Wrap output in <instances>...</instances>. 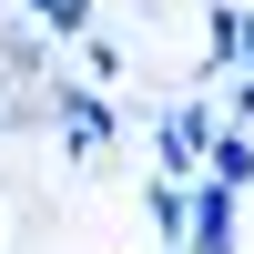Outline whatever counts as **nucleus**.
Here are the masks:
<instances>
[{"label": "nucleus", "mask_w": 254, "mask_h": 254, "mask_svg": "<svg viewBox=\"0 0 254 254\" xmlns=\"http://www.w3.org/2000/svg\"><path fill=\"white\" fill-rule=\"evenodd\" d=\"M0 10H31L51 41H92V0H0Z\"/></svg>", "instance_id": "6e6552de"}, {"label": "nucleus", "mask_w": 254, "mask_h": 254, "mask_svg": "<svg viewBox=\"0 0 254 254\" xmlns=\"http://www.w3.org/2000/svg\"><path fill=\"white\" fill-rule=\"evenodd\" d=\"M224 132H244V142H254V71L224 81Z\"/></svg>", "instance_id": "9d476101"}, {"label": "nucleus", "mask_w": 254, "mask_h": 254, "mask_svg": "<svg viewBox=\"0 0 254 254\" xmlns=\"http://www.w3.org/2000/svg\"><path fill=\"white\" fill-rule=\"evenodd\" d=\"M142 224H153V244L163 254H183V244H193V183H142Z\"/></svg>", "instance_id": "39448f33"}, {"label": "nucleus", "mask_w": 254, "mask_h": 254, "mask_svg": "<svg viewBox=\"0 0 254 254\" xmlns=\"http://www.w3.org/2000/svg\"><path fill=\"white\" fill-rule=\"evenodd\" d=\"M122 61H132V41H112V31H92V41H81V71H92V92H102V81H122Z\"/></svg>", "instance_id": "1a4fd4ad"}, {"label": "nucleus", "mask_w": 254, "mask_h": 254, "mask_svg": "<svg viewBox=\"0 0 254 254\" xmlns=\"http://www.w3.org/2000/svg\"><path fill=\"white\" fill-rule=\"evenodd\" d=\"M214 132H224V102H214V92L163 102V122H153V173H163V183H203V153H214Z\"/></svg>", "instance_id": "f257e3e1"}, {"label": "nucleus", "mask_w": 254, "mask_h": 254, "mask_svg": "<svg viewBox=\"0 0 254 254\" xmlns=\"http://www.w3.org/2000/svg\"><path fill=\"white\" fill-rule=\"evenodd\" d=\"M51 132V81H0V142Z\"/></svg>", "instance_id": "423d86ee"}, {"label": "nucleus", "mask_w": 254, "mask_h": 254, "mask_svg": "<svg viewBox=\"0 0 254 254\" xmlns=\"http://www.w3.org/2000/svg\"><path fill=\"white\" fill-rule=\"evenodd\" d=\"M0 81H51V31L31 10H0Z\"/></svg>", "instance_id": "7ed1b4c3"}, {"label": "nucleus", "mask_w": 254, "mask_h": 254, "mask_svg": "<svg viewBox=\"0 0 254 254\" xmlns=\"http://www.w3.org/2000/svg\"><path fill=\"white\" fill-rule=\"evenodd\" d=\"M51 142L71 163H102L122 142V112H112V92H92V81H71V71H51Z\"/></svg>", "instance_id": "f03ea898"}, {"label": "nucleus", "mask_w": 254, "mask_h": 254, "mask_svg": "<svg viewBox=\"0 0 254 254\" xmlns=\"http://www.w3.org/2000/svg\"><path fill=\"white\" fill-rule=\"evenodd\" d=\"M203 183L244 203V183H254V142H244V132H214V153H203Z\"/></svg>", "instance_id": "0eeeda50"}, {"label": "nucleus", "mask_w": 254, "mask_h": 254, "mask_svg": "<svg viewBox=\"0 0 254 254\" xmlns=\"http://www.w3.org/2000/svg\"><path fill=\"white\" fill-rule=\"evenodd\" d=\"M183 254H244V203L214 193V183H193V244Z\"/></svg>", "instance_id": "20e7f679"}]
</instances>
